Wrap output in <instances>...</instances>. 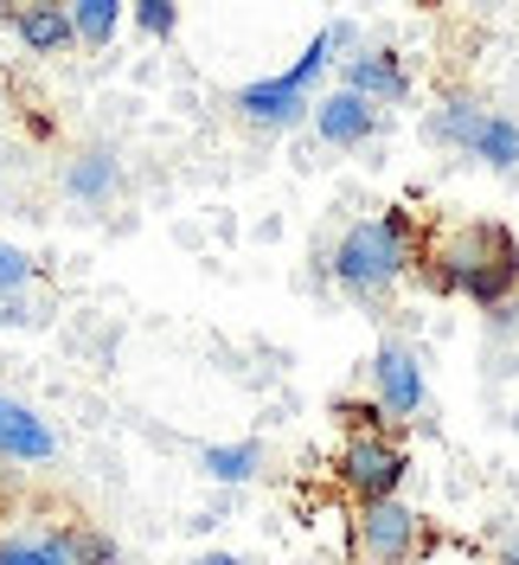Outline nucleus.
Returning <instances> with one entry per match:
<instances>
[{"label":"nucleus","mask_w":519,"mask_h":565,"mask_svg":"<svg viewBox=\"0 0 519 565\" xmlns=\"http://www.w3.org/2000/svg\"><path fill=\"white\" fill-rule=\"evenodd\" d=\"M417 264H423V277L436 289L468 296L482 309H500L519 289V238L507 225H494V218H468V225H455L443 238L417 245Z\"/></svg>","instance_id":"nucleus-1"},{"label":"nucleus","mask_w":519,"mask_h":565,"mask_svg":"<svg viewBox=\"0 0 519 565\" xmlns=\"http://www.w3.org/2000/svg\"><path fill=\"white\" fill-rule=\"evenodd\" d=\"M411 264H417V225H411V212L404 206L346 225L340 245H334V277H340L346 289H359V296L391 289Z\"/></svg>","instance_id":"nucleus-2"},{"label":"nucleus","mask_w":519,"mask_h":565,"mask_svg":"<svg viewBox=\"0 0 519 565\" xmlns=\"http://www.w3.org/2000/svg\"><path fill=\"white\" fill-rule=\"evenodd\" d=\"M340 39H346V26H327V33L314 39V45H309V52H302L289 71H282V77L244 84V90H238V109L250 116V122H277V129H282V122H295L302 109H314V104H309V84L327 71V58H334V45H340Z\"/></svg>","instance_id":"nucleus-3"},{"label":"nucleus","mask_w":519,"mask_h":565,"mask_svg":"<svg viewBox=\"0 0 519 565\" xmlns=\"http://www.w3.org/2000/svg\"><path fill=\"white\" fill-rule=\"evenodd\" d=\"M436 136L455 141V148H468V154H482V161H494V168H519V122L500 116V109L450 97V104L436 109Z\"/></svg>","instance_id":"nucleus-4"},{"label":"nucleus","mask_w":519,"mask_h":565,"mask_svg":"<svg viewBox=\"0 0 519 565\" xmlns=\"http://www.w3.org/2000/svg\"><path fill=\"white\" fill-rule=\"evenodd\" d=\"M404 469H411L404 444H398V437H385V430H372V437H346L340 462H334L340 489L359 494L366 508H372V501H391V494H398V482H404Z\"/></svg>","instance_id":"nucleus-5"},{"label":"nucleus","mask_w":519,"mask_h":565,"mask_svg":"<svg viewBox=\"0 0 519 565\" xmlns=\"http://www.w3.org/2000/svg\"><path fill=\"white\" fill-rule=\"evenodd\" d=\"M417 540H423V521H417L398 494H391V501H372V508H359V553H366V559L404 565L417 553Z\"/></svg>","instance_id":"nucleus-6"},{"label":"nucleus","mask_w":519,"mask_h":565,"mask_svg":"<svg viewBox=\"0 0 519 565\" xmlns=\"http://www.w3.org/2000/svg\"><path fill=\"white\" fill-rule=\"evenodd\" d=\"M372 392H379L385 418H417L423 412V366H417V353L398 348V341H385L372 353Z\"/></svg>","instance_id":"nucleus-7"},{"label":"nucleus","mask_w":519,"mask_h":565,"mask_svg":"<svg viewBox=\"0 0 519 565\" xmlns=\"http://www.w3.org/2000/svg\"><path fill=\"white\" fill-rule=\"evenodd\" d=\"M340 90L366 97V104H404L411 97V71L398 65V52H359V58H346Z\"/></svg>","instance_id":"nucleus-8"},{"label":"nucleus","mask_w":519,"mask_h":565,"mask_svg":"<svg viewBox=\"0 0 519 565\" xmlns=\"http://www.w3.org/2000/svg\"><path fill=\"white\" fill-rule=\"evenodd\" d=\"M314 129H321V141H334V148H359V141L379 129V104H366L353 90H334V97L314 104Z\"/></svg>","instance_id":"nucleus-9"},{"label":"nucleus","mask_w":519,"mask_h":565,"mask_svg":"<svg viewBox=\"0 0 519 565\" xmlns=\"http://www.w3.org/2000/svg\"><path fill=\"white\" fill-rule=\"evenodd\" d=\"M58 450L52 444V430H45V418H39L33 405H20V398H0V457L13 462H45Z\"/></svg>","instance_id":"nucleus-10"},{"label":"nucleus","mask_w":519,"mask_h":565,"mask_svg":"<svg viewBox=\"0 0 519 565\" xmlns=\"http://www.w3.org/2000/svg\"><path fill=\"white\" fill-rule=\"evenodd\" d=\"M7 20H13V33L26 39L33 52H65L71 39H77V26H71V7H13Z\"/></svg>","instance_id":"nucleus-11"},{"label":"nucleus","mask_w":519,"mask_h":565,"mask_svg":"<svg viewBox=\"0 0 519 565\" xmlns=\"http://www.w3.org/2000/svg\"><path fill=\"white\" fill-rule=\"evenodd\" d=\"M0 565H84V553H77V527L33 533V540H7V546H0Z\"/></svg>","instance_id":"nucleus-12"},{"label":"nucleus","mask_w":519,"mask_h":565,"mask_svg":"<svg viewBox=\"0 0 519 565\" xmlns=\"http://www.w3.org/2000/svg\"><path fill=\"white\" fill-rule=\"evenodd\" d=\"M199 462H206L212 482H250L257 462H263V444H250V437H244V444H212Z\"/></svg>","instance_id":"nucleus-13"},{"label":"nucleus","mask_w":519,"mask_h":565,"mask_svg":"<svg viewBox=\"0 0 519 565\" xmlns=\"http://www.w3.org/2000/svg\"><path fill=\"white\" fill-rule=\"evenodd\" d=\"M116 174H122V161H116L109 148H97V154L71 161V193H77V200H109V186H116Z\"/></svg>","instance_id":"nucleus-14"},{"label":"nucleus","mask_w":519,"mask_h":565,"mask_svg":"<svg viewBox=\"0 0 519 565\" xmlns=\"http://www.w3.org/2000/svg\"><path fill=\"white\" fill-rule=\"evenodd\" d=\"M116 20H122L116 0H77V7H71V26H77V39H90V45H109Z\"/></svg>","instance_id":"nucleus-15"},{"label":"nucleus","mask_w":519,"mask_h":565,"mask_svg":"<svg viewBox=\"0 0 519 565\" xmlns=\"http://www.w3.org/2000/svg\"><path fill=\"white\" fill-rule=\"evenodd\" d=\"M334 418H340L353 437H372V430H385V424H391L379 412V398H340V405H334Z\"/></svg>","instance_id":"nucleus-16"},{"label":"nucleus","mask_w":519,"mask_h":565,"mask_svg":"<svg viewBox=\"0 0 519 565\" xmlns=\"http://www.w3.org/2000/svg\"><path fill=\"white\" fill-rule=\"evenodd\" d=\"M26 277H33V257L20 245H0V296H20Z\"/></svg>","instance_id":"nucleus-17"},{"label":"nucleus","mask_w":519,"mask_h":565,"mask_svg":"<svg viewBox=\"0 0 519 565\" xmlns=\"http://www.w3.org/2000/svg\"><path fill=\"white\" fill-rule=\"evenodd\" d=\"M136 20H141V33H154V39H173V26H180L173 0H141V7H136Z\"/></svg>","instance_id":"nucleus-18"},{"label":"nucleus","mask_w":519,"mask_h":565,"mask_svg":"<svg viewBox=\"0 0 519 565\" xmlns=\"http://www.w3.org/2000/svg\"><path fill=\"white\" fill-rule=\"evenodd\" d=\"M500 565H519V533L507 540V546H500Z\"/></svg>","instance_id":"nucleus-19"},{"label":"nucleus","mask_w":519,"mask_h":565,"mask_svg":"<svg viewBox=\"0 0 519 565\" xmlns=\"http://www.w3.org/2000/svg\"><path fill=\"white\" fill-rule=\"evenodd\" d=\"M193 565H244V559H231V553H206V559H193Z\"/></svg>","instance_id":"nucleus-20"},{"label":"nucleus","mask_w":519,"mask_h":565,"mask_svg":"<svg viewBox=\"0 0 519 565\" xmlns=\"http://www.w3.org/2000/svg\"><path fill=\"white\" fill-rule=\"evenodd\" d=\"M116 565H122V559H116Z\"/></svg>","instance_id":"nucleus-21"}]
</instances>
